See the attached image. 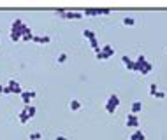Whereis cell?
I'll use <instances>...</instances> for the list:
<instances>
[{
	"instance_id": "obj_1",
	"label": "cell",
	"mask_w": 167,
	"mask_h": 140,
	"mask_svg": "<svg viewBox=\"0 0 167 140\" xmlns=\"http://www.w3.org/2000/svg\"><path fill=\"white\" fill-rule=\"evenodd\" d=\"M27 26H28V25H27L23 19L16 18V19L11 23V32H9L11 40H13V42H20V40H21V33H23V30H25Z\"/></svg>"
},
{
	"instance_id": "obj_2",
	"label": "cell",
	"mask_w": 167,
	"mask_h": 140,
	"mask_svg": "<svg viewBox=\"0 0 167 140\" xmlns=\"http://www.w3.org/2000/svg\"><path fill=\"white\" fill-rule=\"evenodd\" d=\"M134 61H135V68H134V72H139V74H143V75H148V74L153 70V65L148 61L144 54H139Z\"/></svg>"
},
{
	"instance_id": "obj_3",
	"label": "cell",
	"mask_w": 167,
	"mask_h": 140,
	"mask_svg": "<svg viewBox=\"0 0 167 140\" xmlns=\"http://www.w3.org/2000/svg\"><path fill=\"white\" fill-rule=\"evenodd\" d=\"M104 107H106V112H107V114H114L116 109L120 107V96L116 93H111V95L107 96V100H106Z\"/></svg>"
},
{
	"instance_id": "obj_4",
	"label": "cell",
	"mask_w": 167,
	"mask_h": 140,
	"mask_svg": "<svg viewBox=\"0 0 167 140\" xmlns=\"http://www.w3.org/2000/svg\"><path fill=\"white\" fill-rule=\"evenodd\" d=\"M56 14L63 18V19H83L84 16L83 12H79V11H67V9H60V11H56Z\"/></svg>"
},
{
	"instance_id": "obj_5",
	"label": "cell",
	"mask_w": 167,
	"mask_h": 140,
	"mask_svg": "<svg viewBox=\"0 0 167 140\" xmlns=\"http://www.w3.org/2000/svg\"><path fill=\"white\" fill-rule=\"evenodd\" d=\"M97 54V60H109L111 56H114V49L109 46V44H104V46H100V51L98 53H95Z\"/></svg>"
},
{
	"instance_id": "obj_6",
	"label": "cell",
	"mask_w": 167,
	"mask_h": 140,
	"mask_svg": "<svg viewBox=\"0 0 167 140\" xmlns=\"http://www.w3.org/2000/svg\"><path fill=\"white\" fill-rule=\"evenodd\" d=\"M6 86L11 89V95H21V93H23V88H21V84L18 82L16 79H9Z\"/></svg>"
},
{
	"instance_id": "obj_7",
	"label": "cell",
	"mask_w": 167,
	"mask_h": 140,
	"mask_svg": "<svg viewBox=\"0 0 167 140\" xmlns=\"http://www.w3.org/2000/svg\"><path fill=\"white\" fill-rule=\"evenodd\" d=\"M125 124L128 126V128H139V124H141V121H139V116H135V114H127V117H125Z\"/></svg>"
},
{
	"instance_id": "obj_8",
	"label": "cell",
	"mask_w": 167,
	"mask_h": 140,
	"mask_svg": "<svg viewBox=\"0 0 167 140\" xmlns=\"http://www.w3.org/2000/svg\"><path fill=\"white\" fill-rule=\"evenodd\" d=\"M109 12H111V9H97V7L90 9L88 7V9L83 11V16H98V14H109Z\"/></svg>"
},
{
	"instance_id": "obj_9",
	"label": "cell",
	"mask_w": 167,
	"mask_h": 140,
	"mask_svg": "<svg viewBox=\"0 0 167 140\" xmlns=\"http://www.w3.org/2000/svg\"><path fill=\"white\" fill-rule=\"evenodd\" d=\"M144 109V103H143V100H134L132 103H130V114H135V116H139V112H143Z\"/></svg>"
},
{
	"instance_id": "obj_10",
	"label": "cell",
	"mask_w": 167,
	"mask_h": 140,
	"mask_svg": "<svg viewBox=\"0 0 167 140\" xmlns=\"http://www.w3.org/2000/svg\"><path fill=\"white\" fill-rule=\"evenodd\" d=\"M128 140H146V133L143 131L141 128H135V130H134V131L130 133Z\"/></svg>"
},
{
	"instance_id": "obj_11",
	"label": "cell",
	"mask_w": 167,
	"mask_h": 140,
	"mask_svg": "<svg viewBox=\"0 0 167 140\" xmlns=\"http://www.w3.org/2000/svg\"><path fill=\"white\" fill-rule=\"evenodd\" d=\"M35 95H37V93H35L34 89H30V91H23L20 96H21V100H23V103L25 105H30V100L35 98Z\"/></svg>"
},
{
	"instance_id": "obj_12",
	"label": "cell",
	"mask_w": 167,
	"mask_h": 140,
	"mask_svg": "<svg viewBox=\"0 0 167 140\" xmlns=\"http://www.w3.org/2000/svg\"><path fill=\"white\" fill-rule=\"evenodd\" d=\"M21 112H23V114H25L28 119H34V117H35V114H37V109H35L34 105H25Z\"/></svg>"
},
{
	"instance_id": "obj_13",
	"label": "cell",
	"mask_w": 167,
	"mask_h": 140,
	"mask_svg": "<svg viewBox=\"0 0 167 140\" xmlns=\"http://www.w3.org/2000/svg\"><path fill=\"white\" fill-rule=\"evenodd\" d=\"M121 63H123V67H125L127 70H132L135 68V61H134L132 58H128V56H121Z\"/></svg>"
},
{
	"instance_id": "obj_14",
	"label": "cell",
	"mask_w": 167,
	"mask_h": 140,
	"mask_svg": "<svg viewBox=\"0 0 167 140\" xmlns=\"http://www.w3.org/2000/svg\"><path fill=\"white\" fill-rule=\"evenodd\" d=\"M32 39H34V32H32L30 26H27L25 30H23V33H21V40L23 42H32Z\"/></svg>"
},
{
	"instance_id": "obj_15",
	"label": "cell",
	"mask_w": 167,
	"mask_h": 140,
	"mask_svg": "<svg viewBox=\"0 0 167 140\" xmlns=\"http://www.w3.org/2000/svg\"><path fill=\"white\" fill-rule=\"evenodd\" d=\"M32 42H35V44H49L51 42V37L49 35H34Z\"/></svg>"
},
{
	"instance_id": "obj_16",
	"label": "cell",
	"mask_w": 167,
	"mask_h": 140,
	"mask_svg": "<svg viewBox=\"0 0 167 140\" xmlns=\"http://www.w3.org/2000/svg\"><path fill=\"white\" fill-rule=\"evenodd\" d=\"M81 107H83V105H81V102H79V100H77V98H72V100H70L69 102V109L72 112H77V110H81Z\"/></svg>"
},
{
	"instance_id": "obj_17",
	"label": "cell",
	"mask_w": 167,
	"mask_h": 140,
	"mask_svg": "<svg viewBox=\"0 0 167 140\" xmlns=\"http://www.w3.org/2000/svg\"><path fill=\"white\" fill-rule=\"evenodd\" d=\"M123 25L125 26H134L135 25V18L134 16H123Z\"/></svg>"
},
{
	"instance_id": "obj_18",
	"label": "cell",
	"mask_w": 167,
	"mask_h": 140,
	"mask_svg": "<svg viewBox=\"0 0 167 140\" xmlns=\"http://www.w3.org/2000/svg\"><path fill=\"white\" fill-rule=\"evenodd\" d=\"M90 42V46H91V49L95 51V53H98L100 51V44H98V39L95 37V39H91V40H88Z\"/></svg>"
},
{
	"instance_id": "obj_19",
	"label": "cell",
	"mask_w": 167,
	"mask_h": 140,
	"mask_svg": "<svg viewBox=\"0 0 167 140\" xmlns=\"http://www.w3.org/2000/svg\"><path fill=\"white\" fill-rule=\"evenodd\" d=\"M83 37H84V39H88V40H91V39H95L97 35L93 33L91 30H88V28H84V30H83Z\"/></svg>"
},
{
	"instance_id": "obj_20",
	"label": "cell",
	"mask_w": 167,
	"mask_h": 140,
	"mask_svg": "<svg viewBox=\"0 0 167 140\" xmlns=\"http://www.w3.org/2000/svg\"><path fill=\"white\" fill-rule=\"evenodd\" d=\"M28 138H30V140H41L42 138V133L41 131H32L30 135H28Z\"/></svg>"
},
{
	"instance_id": "obj_21",
	"label": "cell",
	"mask_w": 167,
	"mask_h": 140,
	"mask_svg": "<svg viewBox=\"0 0 167 140\" xmlns=\"http://www.w3.org/2000/svg\"><path fill=\"white\" fill-rule=\"evenodd\" d=\"M67 58H69L67 53H60V54L56 56V61H58V63H65V61H67Z\"/></svg>"
},
{
	"instance_id": "obj_22",
	"label": "cell",
	"mask_w": 167,
	"mask_h": 140,
	"mask_svg": "<svg viewBox=\"0 0 167 140\" xmlns=\"http://www.w3.org/2000/svg\"><path fill=\"white\" fill-rule=\"evenodd\" d=\"M18 119H20V123H23V124H27L28 121H30V119H28L23 112H20V114H18Z\"/></svg>"
},
{
	"instance_id": "obj_23",
	"label": "cell",
	"mask_w": 167,
	"mask_h": 140,
	"mask_svg": "<svg viewBox=\"0 0 167 140\" xmlns=\"http://www.w3.org/2000/svg\"><path fill=\"white\" fill-rule=\"evenodd\" d=\"M158 91V88H157V84H150V95L151 96H155V93Z\"/></svg>"
},
{
	"instance_id": "obj_24",
	"label": "cell",
	"mask_w": 167,
	"mask_h": 140,
	"mask_svg": "<svg viewBox=\"0 0 167 140\" xmlns=\"http://www.w3.org/2000/svg\"><path fill=\"white\" fill-rule=\"evenodd\" d=\"M155 98H165V91H157V93H155Z\"/></svg>"
},
{
	"instance_id": "obj_25",
	"label": "cell",
	"mask_w": 167,
	"mask_h": 140,
	"mask_svg": "<svg viewBox=\"0 0 167 140\" xmlns=\"http://www.w3.org/2000/svg\"><path fill=\"white\" fill-rule=\"evenodd\" d=\"M2 93H4V95H11V89H9L7 86H4V89H2Z\"/></svg>"
},
{
	"instance_id": "obj_26",
	"label": "cell",
	"mask_w": 167,
	"mask_h": 140,
	"mask_svg": "<svg viewBox=\"0 0 167 140\" xmlns=\"http://www.w3.org/2000/svg\"><path fill=\"white\" fill-rule=\"evenodd\" d=\"M55 140H69V138H67V137H63V135H58Z\"/></svg>"
},
{
	"instance_id": "obj_27",
	"label": "cell",
	"mask_w": 167,
	"mask_h": 140,
	"mask_svg": "<svg viewBox=\"0 0 167 140\" xmlns=\"http://www.w3.org/2000/svg\"><path fill=\"white\" fill-rule=\"evenodd\" d=\"M165 51H167V47H165Z\"/></svg>"
}]
</instances>
